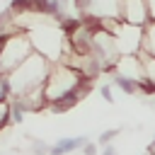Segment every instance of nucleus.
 I'll return each mask as SVG.
<instances>
[{
    "label": "nucleus",
    "mask_w": 155,
    "mask_h": 155,
    "mask_svg": "<svg viewBox=\"0 0 155 155\" xmlns=\"http://www.w3.org/2000/svg\"><path fill=\"white\" fill-rule=\"evenodd\" d=\"M17 99L22 102V107H24L27 111H44V109H48L46 82H44V85H36V87H31V90H27V92L19 94Z\"/></svg>",
    "instance_id": "9"
},
{
    "label": "nucleus",
    "mask_w": 155,
    "mask_h": 155,
    "mask_svg": "<svg viewBox=\"0 0 155 155\" xmlns=\"http://www.w3.org/2000/svg\"><path fill=\"white\" fill-rule=\"evenodd\" d=\"M31 53H34V44H31L29 31H19L15 36H7L0 46V78H7Z\"/></svg>",
    "instance_id": "3"
},
{
    "label": "nucleus",
    "mask_w": 155,
    "mask_h": 155,
    "mask_svg": "<svg viewBox=\"0 0 155 155\" xmlns=\"http://www.w3.org/2000/svg\"><path fill=\"white\" fill-rule=\"evenodd\" d=\"M78 17L99 24L102 19H121V0H73Z\"/></svg>",
    "instance_id": "5"
},
{
    "label": "nucleus",
    "mask_w": 155,
    "mask_h": 155,
    "mask_svg": "<svg viewBox=\"0 0 155 155\" xmlns=\"http://www.w3.org/2000/svg\"><path fill=\"white\" fill-rule=\"evenodd\" d=\"M102 155H119V153H116V148L109 143V145H104V148H102Z\"/></svg>",
    "instance_id": "20"
},
{
    "label": "nucleus",
    "mask_w": 155,
    "mask_h": 155,
    "mask_svg": "<svg viewBox=\"0 0 155 155\" xmlns=\"http://www.w3.org/2000/svg\"><path fill=\"white\" fill-rule=\"evenodd\" d=\"M145 53L155 56V19H150L145 27H143V48Z\"/></svg>",
    "instance_id": "11"
},
{
    "label": "nucleus",
    "mask_w": 155,
    "mask_h": 155,
    "mask_svg": "<svg viewBox=\"0 0 155 155\" xmlns=\"http://www.w3.org/2000/svg\"><path fill=\"white\" fill-rule=\"evenodd\" d=\"M121 19L136 27H145L153 19L148 0H121Z\"/></svg>",
    "instance_id": "8"
},
{
    "label": "nucleus",
    "mask_w": 155,
    "mask_h": 155,
    "mask_svg": "<svg viewBox=\"0 0 155 155\" xmlns=\"http://www.w3.org/2000/svg\"><path fill=\"white\" fill-rule=\"evenodd\" d=\"M99 94L104 97V102H107V104H114V102H116V99H114V92H111V85H109V82L99 85Z\"/></svg>",
    "instance_id": "17"
},
{
    "label": "nucleus",
    "mask_w": 155,
    "mask_h": 155,
    "mask_svg": "<svg viewBox=\"0 0 155 155\" xmlns=\"http://www.w3.org/2000/svg\"><path fill=\"white\" fill-rule=\"evenodd\" d=\"M116 46L121 56H131V53H140L143 48V27L121 22L119 31H116Z\"/></svg>",
    "instance_id": "7"
},
{
    "label": "nucleus",
    "mask_w": 155,
    "mask_h": 155,
    "mask_svg": "<svg viewBox=\"0 0 155 155\" xmlns=\"http://www.w3.org/2000/svg\"><path fill=\"white\" fill-rule=\"evenodd\" d=\"M111 78V85H116V87H121L126 94H140V85L138 82H133V80H128V78H121V75H109Z\"/></svg>",
    "instance_id": "12"
},
{
    "label": "nucleus",
    "mask_w": 155,
    "mask_h": 155,
    "mask_svg": "<svg viewBox=\"0 0 155 155\" xmlns=\"http://www.w3.org/2000/svg\"><path fill=\"white\" fill-rule=\"evenodd\" d=\"M12 126V104L10 99H0V131Z\"/></svg>",
    "instance_id": "13"
},
{
    "label": "nucleus",
    "mask_w": 155,
    "mask_h": 155,
    "mask_svg": "<svg viewBox=\"0 0 155 155\" xmlns=\"http://www.w3.org/2000/svg\"><path fill=\"white\" fill-rule=\"evenodd\" d=\"M87 140H90L87 136H68V138H61L56 145H51V153L48 155H68L73 150H82Z\"/></svg>",
    "instance_id": "10"
},
{
    "label": "nucleus",
    "mask_w": 155,
    "mask_h": 155,
    "mask_svg": "<svg viewBox=\"0 0 155 155\" xmlns=\"http://www.w3.org/2000/svg\"><path fill=\"white\" fill-rule=\"evenodd\" d=\"M51 145H46L44 140H31V155H48Z\"/></svg>",
    "instance_id": "16"
},
{
    "label": "nucleus",
    "mask_w": 155,
    "mask_h": 155,
    "mask_svg": "<svg viewBox=\"0 0 155 155\" xmlns=\"http://www.w3.org/2000/svg\"><path fill=\"white\" fill-rule=\"evenodd\" d=\"M51 65H53V61H48V58L41 56L39 51H34L19 68H15V70L5 78L7 90H10V97H19V94H24V92L31 90V87L44 85L46 78H48V73H51Z\"/></svg>",
    "instance_id": "2"
},
{
    "label": "nucleus",
    "mask_w": 155,
    "mask_h": 155,
    "mask_svg": "<svg viewBox=\"0 0 155 155\" xmlns=\"http://www.w3.org/2000/svg\"><path fill=\"white\" fill-rule=\"evenodd\" d=\"M90 92H92V80L82 78L80 70H75L65 63H53L51 65V73L46 78L48 104H53L58 99H65V97L85 99V94H90Z\"/></svg>",
    "instance_id": "1"
},
{
    "label": "nucleus",
    "mask_w": 155,
    "mask_h": 155,
    "mask_svg": "<svg viewBox=\"0 0 155 155\" xmlns=\"http://www.w3.org/2000/svg\"><path fill=\"white\" fill-rule=\"evenodd\" d=\"M138 56L143 58V65H145V75H148V82L155 87V56H150V53H145V51H140Z\"/></svg>",
    "instance_id": "14"
},
{
    "label": "nucleus",
    "mask_w": 155,
    "mask_h": 155,
    "mask_svg": "<svg viewBox=\"0 0 155 155\" xmlns=\"http://www.w3.org/2000/svg\"><path fill=\"white\" fill-rule=\"evenodd\" d=\"M97 145H99V143L87 140V143H85V148H82V155H97Z\"/></svg>",
    "instance_id": "18"
},
{
    "label": "nucleus",
    "mask_w": 155,
    "mask_h": 155,
    "mask_svg": "<svg viewBox=\"0 0 155 155\" xmlns=\"http://www.w3.org/2000/svg\"><path fill=\"white\" fill-rule=\"evenodd\" d=\"M148 155H155V138H153L150 145H148Z\"/></svg>",
    "instance_id": "21"
},
{
    "label": "nucleus",
    "mask_w": 155,
    "mask_h": 155,
    "mask_svg": "<svg viewBox=\"0 0 155 155\" xmlns=\"http://www.w3.org/2000/svg\"><path fill=\"white\" fill-rule=\"evenodd\" d=\"M92 53H94V58L99 61V65H102V73H111L114 70V65L119 63V58H121V53H119V46H116V34H111V31H107L104 27H94V31H92Z\"/></svg>",
    "instance_id": "4"
},
{
    "label": "nucleus",
    "mask_w": 155,
    "mask_h": 155,
    "mask_svg": "<svg viewBox=\"0 0 155 155\" xmlns=\"http://www.w3.org/2000/svg\"><path fill=\"white\" fill-rule=\"evenodd\" d=\"M116 136H119V128H107V131H104L102 136H97V143H99V145L104 148V145H109V143H111V140H114Z\"/></svg>",
    "instance_id": "15"
},
{
    "label": "nucleus",
    "mask_w": 155,
    "mask_h": 155,
    "mask_svg": "<svg viewBox=\"0 0 155 155\" xmlns=\"http://www.w3.org/2000/svg\"><path fill=\"white\" fill-rule=\"evenodd\" d=\"M150 2V12H153V19H155V0H148Z\"/></svg>",
    "instance_id": "22"
},
{
    "label": "nucleus",
    "mask_w": 155,
    "mask_h": 155,
    "mask_svg": "<svg viewBox=\"0 0 155 155\" xmlns=\"http://www.w3.org/2000/svg\"><path fill=\"white\" fill-rule=\"evenodd\" d=\"M0 99H10V90H7L5 78H0Z\"/></svg>",
    "instance_id": "19"
},
{
    "label": "nucleus",
    "mask_w": 155,
    "mask_h": 155,
    "mask_svg": "<svg viewBox=\"0 0 155 155\" xmlns=\"http://www.w3.org/2000/svg\"><path fill=\"white\" fill-rule=\"evenodd\" d=\"M109 75H121V78H128L133 82L140 85V94H155V87L148 82V75H145V65H143V58L138 53H131V56H121L119 63L114 65V70Z\"/></svg>",
    "instance_id": "6"
}]
</instances>
